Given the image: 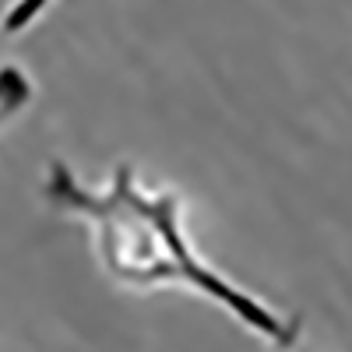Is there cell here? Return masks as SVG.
<instances>
[{"instance_id":"6da1fadb","label":"cell","mask_w":352,"mask_h":352,"mask_svg":"<svg viewBox=\"0 0 352 352\" xmlns=\"http://www.w3.org/2000/svg\"><path fill=\"white\" fill-rule=\"evenodd\" d=\"M39 194L56 215L88 229L102 272L134 292L187 289L215 303L257 342L289 352L303 342V320L278 310L204 261L187 236V208L173 187L141 184L134 162H116L106 184H85L64 162L50 159Z\"/></svg>"},{"instance_id":"7a4b0ae2","label":"cell","mask_w":352,"mask_h":352,"mask_svg":"<svg viewBox=\"0 0 352 352\" xmlns=\"http://www.w3.org/2000/svg\"><path fill=\"white\" fill-rule=\"evenodd\" d=\"M36 85L21 64H0V131L32 106Z\"/></svg>"},{"instance_id":"3957f363","label":"cell","mask_w":352,"mask_h":352,"mask_svg":"<svg viewBox=\"0 0 352 352\" xmlns=\"http://www.w3.org/2000/svg\"><path fill=\"white\" fill-rule=\"evenodd\" d=\"M56 0H8V8L0 11V32L4 36H21L28 32L36 21L46 18V11Z\"/></svg>"}]
</instances>
